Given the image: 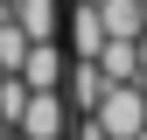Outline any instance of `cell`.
I'll return each mask as SVG.
<instances>
[{
	"instance_id": "6",
	"label": "cell",
	"mask_w": 147,
	"mask_h": 140,
	"mask_svg": "<svg viewBox=\"0 0 147 140\" xmlns=\"http://www.w3.org/2000/svg\"><path fill=\"white\" fill-rule=\"evenodd\" d=\"M7 14L21 21V35H28V42L63 35V7H56V0H7Z\"/></svg>"
},
{
	"instance_id": "3",
	"label": "cell",
	"mask_w": 147,
	"mask_h": 140,
	"mask_svg": "<svg viewBox=\"0 0 147 140\" xmlns=\"http://www.w3.org/2000/svg\"><path fill=\"white\" fill-rule=\"evenodd\" d=\"M63 63H70V49L56 42V35H42V42H28V56L14 77L28 84V91H63Z\"/></svg>"
},
{
	"instance_id": "2",
	"label": "cell",
	"mask_w": 147,
	"mask_h": 140,
	"mask_svg": "<svg viewBox=\"0 0 147 140\" xmlns=\"http://www.w3.org/2000/svg\"><path fill=\"white\" fill-rule=\"evenodd\" d=\"M63 126H70V98L63 91H28L21 119H14L21 140H63Z\"/></svg>"
},
{
	"instance_id": "7",
	"label": "cell",
	"mask_w": 147,
	"mask_h": 140,
	"mask_svg": "<svg viewBox=\"0 0 147 140\" xmlns=\"http://www.w3.org/2000/svg\"><path fill=\"white\" fill-rule=\"evenodd\" d=\"M98 21H105V35H140L147 28V7L140 0H98Z\"/></svg>"
},
{
	"instance_id": "1",
	"label": "cell",
	"mask_w": 147,
	"mask_h": 140,
	"mask_svg": "<svg viewBox=\"0 0 147 140\" xmlns=\"http://www.w3.org/2000/svg\"><path fill=\"white\" fill-rule=\"evenodd\" d=\"M91 119H98L112 140H147V84H105V98L91 105Z\"/></svg>"
},
{
	"instance_id": "5",
	"label": "cell",
	"mask_w": 147,
	"mask_h": 140,
	"mask_svg": "<svg viewBox=\"0 0 147 140\" xmlns=\"http://www.w3.org/2000/svg\"><path fill=\"white\" fill-rule=\"evenodd\" d=\"M63 42H70V56H98V49H105L98 0H70V14H63Z\"/></svg>"
},
{
	"instance_id": "11",
	"label": "cell",
	"mask_w": 147,
	"mask_h": 140,
	"mask_svg": "<svg viewBox=\"0 0 147 140\" xmlns=\"http://www.w3.org/2000/svg\"><path fill=\"white\" fill-rule=\"evenodd\" d=\"M0 7H7V0H0Z\"/></svg>"
},
{
	"instance_id": "9",
	"label": "cell",
	"mask_w": 147,
	"mask_h": 140,
	"mask_svg": "<svg viewBox=\"0 0 147 140\" xmlns=\"http://www.w3.org/2000/svg\"><path fill=\"white\" fill-rule=\"evenodd\" d=\"M0 140H7V119H0Z\"/></svg>"
},
{
	"instance_id": "4",
	"label": "cell",
	"mask_w": 147,
	"mask_h": 140,
	"mask_svg": "<svg viewBox=\"0 0 147 140\" xmlns=\"http://www.w3.org/2000/svg\"><path fill=\"white\" fill-rule=\"evenodd\" d=\"M105 70H98V56H70L63 63V98H70V112H91V105L105 98Z\"/></svg>"
},
{
	"instance_id": "10",
	"label": "cell",
	"mask_w": 147,
	"mask_h": 140,
	"mask_svg": "<svg viewBox=\"0 0 147 140\" xmlns=\"http://www.w3.org/2000/svg\"><path fill=\"white\" fill-rule=\"evenodd\" d=\"M7 140H21V133H7Z\"/></svg>"
},
{
	"instance_id": "8",
	"label": "cell",
	"mask_w": 147,
	"mask_h": 140,
	"mask_svg": "<svg viewBox=\"0 0 147 140\" xmlns=\"http://www.w3.org/2000/svg\"><path fill=\"white\" fill-rule=\"evenodd\" d=\"M21 56H28V35H21V21H14L7 7H0V70H21Z\"/></svg>"
}]
</instances>
